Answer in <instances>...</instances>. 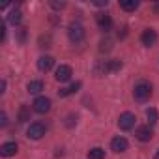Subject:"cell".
<instances>
[{
	"label": "cell",
	"instance_id": "obj_23",
	"mask_svg": "<svg viewBox=\"0 0 159 159\" xmlns=\"http://www.w3.org/2000/svg\"><path fill=\"white\" fill-rule=\"evenodd\" d=\"M6 124H8V118H6V112H2V114H0V125L4 127Z\"/></svg>",
	"mask_w": 159,
	"mask_h": 159
},
{
	"label": "cell",
	"instance_id": "obj_1",
	"mask_svg": "<svg viewBox=\"0 0 159 159\" xmlns=\"http://www.w3.org/2000/svg\"><path fill=\"white\" fill-rule=\"evenodd\" d=\"M150 96H152V86H150L148 83H139V84L135 86V90H133V98H135L139 103L148 101Z\"/></svg>",
	"mask_w": 159,
	"mask_h": 159
},
{
	"label": "cell",
	"instance_id": "obj_27",
	"mask_svg": "<svg viewBox=\"0 0 159 159\" xmlns=\"http://www.w3.org/2000/svg\"><path fill=\"white\" fill-rule=\"evenodd\" d=\"M98 6H107V0H96Z\"/></svg>",
	"mask_w": 159,
	"mask_h": 159
},
{
	"label": "cell",
	"instance_id": "obj_21",
	"mask_svg": "<svg viewBox=\"0 0 159 159\" xmlns=\"http://www.w3.org/2000/svg\"><path fill=\"white\" fill-rule=\"evenodd\" d=\"M111 49H112V41H111V39H103V41L99 43V51H101V52H109Z\"/></svg>",
	"mask_w": 159,
	"mask_h": 159
},
{
	"label": "cell",
	"instance_id": "obj_8",
	"mask_svg": "<svg viewBox=\"0 0 159 159\" xmlns=\"http://www.w3.org/2000/svg\"><path fill=\"white\" fill-rule=\"evenodd\" d=\"M71 75H73V69L69 66H60L56 69V73H54V79H56L58 83H67L69 79H71Z\"/></svg>",
	"mask_w": 159,
	"mask_h": 159
},
{
	"label": "cell",
	"instance_id": "obj_24",
	"mask_svg": "<svg viewBox=\"0 0 159 159\" xmlns=\"http://www.w3.org/2000/svg\"><path fill=\"white\" fill-rule=\"evenodd\" d=\"M51 6H52V8H56V10H60V8H64L66 4H64V2H51Z\"/></svg>",
	"mask_w": 159,
	"mask_h": 159
},
{
	"label": "cell",
	"instance_id": "obj_19",
	"mask_svg": "<svg viewBox=\"0 0 159 159\" xmlns=\"http://www.w3.org/2000/svg\"><path fill=\"white\" fill-rule=\"evenodd\" d=\"M88 159H105V150L103 148H92L88 152Z\"/></svg>",
	"mask_w": 159,
	"mask_h": 159
},
{
	"label": "cell",
	"instance_id": "obj_25",
	"mask_svg": "<svg viewBox=\"0 0 159 159\" xmlns=\"http://www.w3.org/2000/svg\"><path fill=\"white\" fill-rule=\"evenodd\" d=\"M6 92V81H2V84H0V94Z\"/></svg>",
	"mask_w": 159,
	"mask_h": 159
},
{
	"label": "cell",
	"instance_id": "obj_6",
	"mask_svg": "<svg viewBox=\"0 0 159 159\" xmlns=\"http://www.w3.org/2000/svg\"><path fill=\"white\" fill-rule=\"evenodd\" d=\"M26 135H28V139H32V140H39V139L45 135V125L39 124V122H34V124H30Z\"/></svg>",
	"mask_w": 159,
	"mask_h": 159
},
{
	"label": "cell",
	"instance_id": "obj_26",
	"mask_svg": "<svg viewBox=\"0 0 159 159\" xmlns=\"http://www.w3.org/2000/svg\"><path fill=\"white\" fill-rule=\"evenodd\" d=\"M153 11H155V13L159 15V0H157V2H155V4H153Z\"/></svg>",
	"mask_w": 159,
	"mask_h": 159
},
{
	"label": "cell",
	"instance_id": "obj_12",
	"mask_svg": "<svg viewBox=\"0 0 159 159\" xmlns=\"http://www.w3.org/2000/svg\"><path fill=\"white\" fill-rule=\"evenodd\" d=\"M127 140L124 139V137H114L112 140H111V148H112V152H116V153H122V152H125L127 150Z\"/></svg>",
	"mask_w": 159,
	"mask_h": 159
},
{
	"label": "cell",
	"instance_id": "obj_2",
	"mask_svg": "<svg viewBox=\"0 0 159 159\" xmlns=\"http://www.w3.org/2000/svg\"><path fill=\"white\" fill-rule=\"evenodd\" d=\"M67 36L73 43H81L84 39V26L81 23H71L67 28Z\"/></svg>",
	"mask_w": 159,
	"mask_h": 159
},
{
	"label": "cell",
	"instance_id": "obj_3",
	"mask_svg": "<svg viewBox=\"0 0 159 159\" xmlns=\"http://www.w3.org/2000/svg\"><path fill=\"white\" fill-rule=\"evenodd\" d=\"M135 122H137V118H135L133 112H124V114H120V118H118V127H120L122 131H129V129L135 127Z\"/></svg>",
	"mask_w": 159,
	"mask_h": 159
},
{
	"label": "cell",
	"instance_id": "obj_20",
	"mask_svg": "<svg viewBox=\"0 0 159 159\" xmlns=\"http://www.w3.org/2000/svg\"><path fill=\"white\" fill-rule=\"evenodd\" d=\"M146 118H148V122H150V125H153V124L157 122V111H155L153 107H150V109L146 111Z\"/></svg>",
	"mask_w": 159,
	"mask_h": 159
},
{
	"label": "cell",
	"instance_id": "obj_4",
	"mask_svg": "<svg viewBox=\"0 0 159 159\" xmlns=\"http://www.w3.org/2000/svg\"><path fill=\"white\" fill-rule=\"evenodd\" d=\"M120 69H122V62L120 60H105L96 71L105 75V73H114V71H120Z\"/></svg>",
	"mask_w": 159,
	"mask_h": 159
},
{
	"label": "cell",
	"instance_id": "obj_5",
	"mask_svg": "<svg viewBox=\"0 0 159 159\" xmlns=\"http://www.w3.org/2000/svg\"><path fill=\"white\" fill-rule=\"evenodd\" d=\"M32 109H34L36 112H39V114H45V112H49V111H51V99H49V98H45V96H39V98H36V99H34Z\"/></svg>",
	"mask_w": 159,
	"mask_h": 159
},
{
	"label": "cell",
	"instance_id": "obj_22",
	"mask_svg": "<svg viewBox=\"0 0 159 159\" xmlns=\"http://www.w3.org/2000/svg\"><path fill=\"white\" fill-rule=\"evenodd\" d=\"M39 47H43V49L51 47V36H41L39 38Z\"/></svg>",
	"mask_w": 159,
	"mask_h": 159
},
{
	"label": "cell",
	"instance_id": "obj_15",
	"mask_svg": "<svg viewBox=\"0 0 159 159\" xmlns=\"http://www.w3.org/2000/svg\"><path fill=\"white\" fill-rule=\"evenodd\" d=\"M17 120H19V122H28V120H30V107H28V105H21V107H19Z\"/></svg>",
	"mask_w": 159,
	"mask_h": 159
},
{
	"label": "cell",
	"instance_id": "obj_28",
	"mask_svg": "<svg viewBox=\"0 0 159 159\" xmlns=\"http://www.w3.org/2000/svg\"><path fill=\"white\" fill-rule=\"evenodd\" d=\"M155 159H159V150H157V152H155Z\"/></svg>",
	"mask_w": 159,
	"mask_h": 159
},
{
	"label": "cell",
	"instance_id": "obj_17",
	"mask_svg": "<svg viewBox=\"0 0 159 159\" xmlns=\"http://www.w3.org/2000/svg\"><path fill=\"white\" fill-rule=\"evenodd\" d=\"M8 21H10L11 25H19V23L23 21V13H21V10H11L10 15H8Z\"/></svg>",
	"mask_w": 159,
	"mask_h": 159
},
{
	"label": "cell",
	"instance_id": "obj_13",
	"mask_svg": "<svg viewBox=\"0 0 159 159\" xmlns=\"http://www.w3.org/2000/svg\"><path fill=\"white\" fill-rule=\"evenodd\" d=\"M17 153V144L15 142H4L0 146V155L2 157H11Z\"/></svg>",
	"mask_w": 159,
	"mask_h": 159
},
{
	"label": "cell",
	"instance_id": "obj_11",
	"mask_svg": "<svg viewBox=\"0 0 159 159\" xmlns=\"http://www.w3.org/2000/svg\"><path fill=\"white\" fill-rule=\"evenodd\" d=\"M52 66H54V58H52V56L47 54V56H39V58H38V69H39V71H45V73H47V71L52 69Z\"/></svg>",
	"mask_w": 159,
	"mask_h": 159
},
{
	"label": "cell",
	"instance_id": "obj_14",
	"mask_svg": "<svg viewBox=\"0 0 159 159\" xmlns=\"http://www.w3.org/2000/svg\"><path fill=\"white\" fill-rule=\"evenodd\" d=\"M81 86H83L81 83H75V84H71V86H67V88H60V90H58V96H60V98H67V96L79 92V88H81Z\"/></svg>",
	"mask_w": 159,
	"mask_h": 159
},
{
	"label": "cell",
	"instance_id": "obj_18",
	"mask_svg": "<svg viewBox=\"0 0 159 159\" xmlns=\"http://www.w3.org/2000/svg\"><path fill=\"white\" fill-rule=\"evenodd\" d=\"M28 92L30 94H39L41 90H43V83L41 81H32V83H28Z\"/></svg>",
	"mask_w": 159,
	"mask_h": 159
},
{
	"label": "cell",
	"instance_id": "obj_7",
	"mask_svg": "<svg viewBox=\"0 0 159 159\" xmlns=\"http://www.w3.org/2000/svg\"><path fill=\"white\" fill-rule=\"evenodd\" d=\"M140 41H142L144 47H153L157 43V32L153 28H146L142 32V36H140Z\"/></svg>",
	"mask_w": 159,
	"mask_h": 159
},
{
	"label": "cell",
	"instance_id": "obj_10",
	"mask_svg": "<svg viewBox=\"0 0 159 159\" xmlns=\"http://www.w3.org/2000/svg\"><path fill=\"white\" fill-rule=\"evenodd\" d=\"M96 21H98L99 30H103V32H109L112 28V19L109 15H105V13H98L96 15Z\"/></svg>",
	"mask_w": 159,
	"mask_h": 159
},
{
	"label": "cell",
	"instance_id": "obj_9",
	"mask_svg": "<svg viewBox=\"0 0 159 159\" xmlns=\"http://www.w3.org/2000/svg\"><path fill=\"white\" fill-rule=\"evenodd\" d=\"M135 137H137L139 140H142V142H148V140H152L153 131H152V127H150V125H140V127H137Z\"/></svg>",
	"mask_w": 159,
	"mask_h": 159
},
{
	"label": "cell",
	"instance_id": "obj_16",
	"mask_svg": "<svg viewBox=\"0 0 159 159\" xmlns=\"http://www.w3.org/2000/svg\"><path fill=\"white\" fill-rule=\"evenodd\" d=\"M120 8L125 10V11H135L139 8V0H122L120 2Z\"/></svg>",
	"mask_w": 159,
	"mask_h": 159
}]
</instances>
